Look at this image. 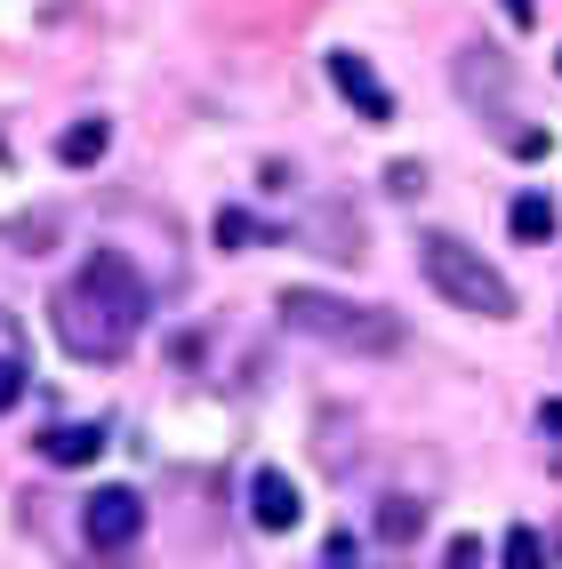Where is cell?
Here are the masks:
<instances>
[{
    "label": "cell",
    "mask_w": 562,
    "mask_h": 569,
    "mask_svg": "<svg viewBox=\"0 0 562 569\" xmlns=\"http://www.w3.org/2000/svg\"><path fill=\"white\" fill-rule=\"evenodd\" d=\"M49 313H57V337H65L72 361H121L137 346L145 313H154V289H145V273L129 257L97 249V257L72 264V281L57 289Z\"/></svg>",
    "instance_id": "1"
},
{
    "label": "cell",
    "mask_w": 562,
    "mask_h": 569,
    "mask_svg": "<svg viewBox=\"0 0 562 569\" xmlns=\"http://www.w3.org/2000/svg\"><path fill=\"white\" fill-rule=\"evenodd\" d=\"M282 321L329 353H369V361L402 353V321L386 306H354V297H329V289H282Z\"/></svg>",
    "instance_id": "2"
},
{
    "label": "cell",
    "mask_w": 562,
    "mask_h": 569,
    "mask_svg": "<svg viewBox=\"0 0 562 569\" xmlns=\"http://www.w3.org/2000/svg\"><path fill=\"white\" fill-rule=\"evenodd\" d=\"M418 273H426V281H434V297H450L459 313H482V321H506V313H514L506 273H499V264L482 257L474 241L442 233V224H426V233H418Z\"/></svg>",
    "instance_id": "3"
},
{
    "label": "cell",
    "mask_w": 562,
    "mask_h": 569,
    "mask_svg": "<svg viewBox=\"0 0 562 569\" xmlns=\"http://www.w3.org/2000/svg\"><path fill=\"white\" fill-rule=\"evenodd\" d=\"M81 529H89V546L121 553V546H137V529H145V498L112 481V489H97V498L81 506Z\"/></svg>",
    "instance_id": "4"
},
{
    "label": "cell",
    "mask_w": 562,
    "mask_h": 569,
    "mask_svg": "<svg viewBox=\"0 0 562 569\" xmlns=\"http://www.w3.org/2000/svg\"><path fill=\"white\" fill-rule=\"evenodd\" d=\"M329 89L346 97V104L362 112V121H394V97H386V81H378V72H369L354 49H337V57H329Z\"/></svg>",
    "instance_id": "5"
},
{
    "label": "cell",
    "mask_w": 562,
    "mask_h": 569,
    "mask_svg": "<svg viewBox=\"0 0 562 569\" xmlns=\"http://www.w3.org/2000/svg\"><path fill=\"white\" fill-rule=\"evenodd\" d=\"M249 521L257 529H274V538H282V529H297V521H306V498H297V481L289 473H249Z\"/></svg>",
    "instance_id": "6"
},
{
    "label": "cell",
    "mask_w": 562,
    "mask_h": 569,
    "mask_svg": "<svg viewBox=\"0 0 562 569\" xmlns=\"http://www.w3.org/2000/svg\"><path fill=\"white\" fill-rule=\"evenodd\" d=\"M506 233H514L522 249H539V241L562 233V209H554L546 193H514V201H506Z\"/></svg>",
    "instance_id": "7"
},
{
    "label": "cell",
    "mask_w": 562,
    "mask_h": 569,
    "mask_svg": "<svg viewBox=\"0 0 562 569\" xmlns=\"http://www.w3.org/2000/svg\"><path fill=\"white\" fill-rule=\"evenodd\" d=\"M97 449H105V426H49L41 433V458L49 466H89Z\"/></svg>",
    "instance_id": "8"
},
{
    "label": "cell",
    "mask_w": 562,
    "mask_h": 569,
    "mask_svg": "<svg viewBox=\"0 0 562 569\" xmlns=\"http://www.w3.org/2000/svg\"><path fill=\"white\" fill-rule=\"evenodd\" d=\"M459 89H466L474 104H499V97H506V64H499L491 49H466V57H459Z\"/></svg>",
    "instance_id": "9"
},
{
    "label": "cell",
    "mask_w": 562,
    "mask_h": 569,
    "mask_svg": "<svg viewBox=\"0 0 562 569\" xmlns=\"http://www.w3.org/2000/svg\"><path fill=\"white\" fill-rule=\"evenodd\" d=\"M105 144H112L105 121H72V129L57 137V161H65V169H89V161H105Z\"/></svg>",
    "instance_id": "10"
},
{
    "label": "cell",
    "mask_w": 562,
    "mask_h": 569,
    "mask_svg": "<svg viewBox=\"0 0 562 569\" xmlns=\"http://www.w3.org/2000/svg\"><path fill=\"white\" fill-rule=\"evenodd\" d=\"M418 529H426V506H410V498H386V506H378V538H386V546H410Z\"/></svg>",
    "instance_id": "11"
},
{
    "label": "cell",
    "mask_w": 562,
    "mask_h": 569,
    "mask_svg": "<svg viewBox=\"0 0 562 569\" xmlns=\"http://www.w3.org/2000/svg\"><path fill=\"white\" fill-rule=\"evenodd\" d=\"M499 561H506V569H546V538L514 521V529H506V546H499Z\"/></svg>",
    "instance_id": "12"
},
{
    "label": "cell",
    "mask_w": 562,
    "mask_h": 569,
    "mask_svg": "<svg viewBox=\"0 0 562 569\" xmlns=\"http://www.w3.org/2000/svg\"><path fill=\"white\" fill-rule=\"evenodd\" d=\"M257 233H266V224H257L249 209H225V217H217V241H225V249H241V241H257Z\"/></svg>",
    "instance_id": "13"
},
{
    "label": "cell",
    "mask_w": 562,
    "mask_h": 569,
    "mask_svg": "<svg viewBox=\"0 0 562 569\" xmlns=\"http://www.w3.org/2000/svg\"><path fill=\"white\" fill-rule=\"evenodd\" d=\"M17 393H24V361H17V353H0V417L17 409Z\"/></svg>",
    "instance_id": "14"
},
{
    "label": "cell",
    "mask_w": 562,
    "mask_h": 569,
    "mask_svg": "<svg viewBox=\"0 0 562 569\" xmlns=\"http://www.w3.org/2000/svg\"><path fill=\"white\" fill-rule=\"evenodd\" d=\"M546 144H554L546 129H514V137H506V153H514V161H539V153H546Z\"/></svg>",
    "instance_id": "15"
},
{
    "label": "cell",
    "mask_w": 562,
    "mask_h": 569,
    "mask_svg": "<svg viewBox=\"0 0 562 569\" xmlns=\"http://www.w3.org/2000/svg\"><path fill=\"white\" fill-rule=\"evenodd\" d=\"M442 569H482V538H450V561Z\"/></svg>",
    "instance_id": "16"
},
{
    "label": "cell",
    "mask_w": 562,
    "mask_h": 569,
    "mask_svg": "<svg viewBox=\"0 0 562 569\" xmlns=\"http://www.w3.org/2000/svg\"><path fill=\"white\" fill-rule=\"evenodd\" d=\"M322 569H362V553H354V538H329V546H322Z\"/></svg>",
    "instance_id": "17"
},
{
    "label": "cell",
    "mask_w": 562,
    "mask_h": 569,
    "mask_svg": "<svg viewBox=\"0 0 562 569\" xmlns=\"http://www.w3.org/2000/svg\"><path fill=\"white\" fill-rule=\"evenodd\" d=\"M386 184H394V193H418L426 169H418V161H394V169H386Z\"/></svg>",
    "instance_id": "18"
},
{
    "label": "cell",
    "mask_w": 562,
    "mask_h": 569,
    "mask_svg": "<svg viewBox=\"0 0 562 569\" xmlns=\"http://www.w3.org/2000/svg\"><path fill=\"white\" fill-rule=\"evenodd\" d=\"M506 9V24H539V0H499Z\"/></svg>",
    "instance_id": "19"
},
{
    "label": "cell",
    "mask_w": 562,
    "mask_h": 569,
    "mask_svg": "<svg viewBox=\"0 0 562 569\" xmlns=\"http://www.w3.org/2000/svg\"><path fill=\"white\" fill-rule=\"evenodd\" d=\"M539 426H546V433H562V401H546V409H539Z\"/></svg>",
    "instance_id": "20"
},
{
    "label": "cell",
    "mask_w": 562,
    "mask_h": 569,
    "mask_svg": "<svg viewBox=\"0 0 562 569\" xmlns=\"http://www.w3.org/2000/svg\"><path fill=\"white\" fill-rule=\"evenodd\" d=\"M554 72H562V49H554Z\"/></svg>",
    "instance_id": "21"
}]
</instances>
